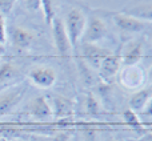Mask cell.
Here are the masks:
<instances>
[{"mask_svg":"<svg viewBox=\"0 0 152 141\" xmlns=\"http://www.w3.org/2000/svg\"><path fill=\"white\" fill-rule=\"evenodd\" d=\"M0 141H3V139H1V137H0Z\"/></svg>","mask_w":152,"mask_h":141,"instance_id":"24","label":"cell"},{"mask_svg":"<svg viewBox=\"0 0 152 141\" xmlns=\"http://www.w3.org/2000/svg\"><path fill=\"white\" fill-rule=\"evenodd\" d=\"M5 41H7V32H5V20H4V16L0 13V43L4 45Z\"/></svg>","mask_w":152,"mask_h":141,"instance_id":"22","label":"cell"},{"mask_svg":"<svg viewBox=\"0 0 152 141\" xmlns=\"http://www.w3.org/2000/svg\"><path fill=\"white\" fill-rule=\"evenodd\" d=\"M123 117H124V121L131 126H140L142 125V120H140V117L137 116V113H135L134 110H131L129 108L123 112Z\"/></svg>","mask_w":152,"mask_h":141,"instance_id":"18","label":"cell"},{"mask_svg":"<svg viewBox=\"0 0 152 141\" xmlns=\"http://www.w3.org/2000/svg\"><path fill=\"white\" fill-rule=\"evenodd\" d=\"M51 108H52V115L59 117L66 118L74 113V102L61 94H56L53 97V104L51 105Z\"/></svg>","mask_w":152,"mask_h":141,"instance_id":"14","label":"cell"},{"mask_svg":"<svg viewBox=\"0 0 152 141\" xmlns=\"http://www.w3.org/2000/svg\"><path fill=\"white\" fill-rule=\"evenodd\" d=\"M113 23L116 24V27H118L119 29L127 32V33L144 32L145 29L148 28V25H150V23L143 21V20H140V19H136L126 12L113 13Z\"/></svg>","mask_w":152,"mask_h":141,"instance_id":"8","label":"cell"},{"mask_svg":"<svg viewBox=\"0 0 152 141\" xmlns=\"http://www.w3.org/2000/svg\"><path fill=\"white\" fill-rule=\"evenodd\" d=\"M123 67L121 64V57L120 55H113L110 53L108 56H105L103 59V61L100 63L99 69V76L104 83H111L113 78L118 76L119 70Z\"/></svg>","mask_w":152,"mask_h":141,"instance_id":"9","label":"cell"},{"mask_svg":"<svg viewBox=\"0 0 152 141\" xmlns=\"http://www.w3.org/2000/svg\"><path fill=\"white\" fill-rule=\"evenodd\" d=\"M79 52H80V56L83 57V60L86 61L87 64L92 67V68H99L100 63L103 61V59L105 56H108L110 53H112L110 49L102 47L99 44H80L79 45Z\"/></svg>","mask_w":152,"mask_h":141,"instance_id":"7","label":"cell"},{"mask_svg":"<svg viewBox=\"0 0 152 141\" xmlns=\"http://www.w3.org/2000/svg\"><path fill=\"white\" fill-rule=\"evenodd\" d=\"M119 81L124 88L129 89V91H135L142 88L143 84L145 81V72L139 64L135 65H123L118 73Z\"/></svg>","mask_w":152,"mask_h":141,"instance_id":"2","label":"cell"},{"mask_svg":"<svg viewBox=\"0 0 152 141\" xmlns=\"http://www.w3.org/2000/svg\"><path fill=\"white\" fill-rule=\"evenodd\" d=\"M16 0H0V13L1 15H8L12 11Z\"/></svg>","mask_w":152,"mask_h":141,"instance_id":"19","label":"cell"},{"mask_svg":"<svg viewBox=\"0 0 152 141\" xmlns=\"http://www.w3.org/2000/svg\"><path fill=\"white\" fill-rule=\"evenodd\" d=\"M26 93L23 85H12L0 91V116L11 113L21 102Z\"/></svg>","mask_w":152,"mask_h":141,"instance_id":"6","label":"cell"},{"mask_svg":"<svg viewBox=\"0 0 152 141\" xmlns=\"http://www.w3.org/2000/svg\"><path fill=\"white\" fill-rule=\"evenodd\" d=\"M87 17L83 13V11L79 8H72L67 13L66 20H64V28H66L67 36H68L69 44L72 48V53L77 55L79 44H80L81 36L86 31Z\"/></svg>","mask_w":152,"mask_h":141,"instance_id":"1","label":"cell"},{"mask_svg":"<svg viewBox=\"0 0 152 141\" xmlns=\"http://www.w3.org/2000/svg\"><path fill=\"white\" fill-rule=\"evenodd\" d=\"M151 88H142L131 96L128 101L129 109L135 113H143L144 109L151 104Z\"/></svg>","mask_w":152,"mask_h":141,"instance_id":"12","label":"cell"},{"mask_svg":"<svg viewBox=\"0 0 152 141\" xmlns=\"http://www.w3.org/2000/svg\"><path fill=\"white\" fill-rule=\"evenodd\" d=\"M12 43L15 48L26 51L35 43V35L24 27H15L12 31Z\"/></svg>","mask_w":152,"mask_h":141,"instance_id":"13","label":"cell"},{"mask_svg":"<svg viewBox=\"0 0 152 141\" xmlns=\"http://www.w3.org/2000/svg\"><path fill=\"white\" fill-rule=\"evenodd\" d=\"M81 136H83V141H97V132L95 129L87 128L81 131Z\"/></svg>","mask_w":152,"mask_h":141,"instance_id":"20","label":"cell"},{"mask_svg":"<svg viewBox=\"0 0 152 141\" xmlns=\"http://www.w3.org/2000/svg\"><path fill=\"white\" fill-rule=\"evenodd\" d=\"M19 75H20V68L15 61L8 59L0 61V85L11 83L12 80L18 78Z\"/></svg>","mask_w":152,"mask_h":141,"instance_id":"15","label":"cell"},{"mask_svg":"<svg viewBox=\"0 0 152 141\" xmlns=\"http://www.w3.org/2000/svg\"><path fill=\"white\" fill-rule=\"evenodd\" d=\"M108 35V27L104 23L103 19L99 16L92 15L89 17V21H87L86 31H84L83 36H81L80 44H99V41L104 40ZM79 44V45H80Z\"/></svg>","mask_w":152,"mask_h":141,"instance_id":"4","label":"cell"},{"mask_svg":"<svg viewBox=\"0 0 152 141\" xmlns=\"http://www.w3.org/2000/svg\"><path fill=\"white\" fill-rule=\"evenodd\" d=\"M40 5L44 9L45 21L51 25L52 20L56 17V12H58V0H40Z\"/></svg>","mask_w":152,"mask_h":141,"instance_id":"16","label":"cell"},{"mask_svg":"<svg viewBox=\"0 0 152 141\" xmlns=\"http://www.w3.org/2000/svg\"><path fill=\"white\" fill-rule=\"evenodd\" d=\"M86 109L89 115L95 116V115H99L100 112V104H99V100L94 96L92 93L87 94V100H86Z\"/></svg>","mask_w":152,"mask_h":141,"instance_id":"17","label":"cell"},{"mask_svg":"<svg viewBox=\"0 0 152 141\" xmlns=\"http://www.w3.org/2000/svg\"><path fill=\"white\" fill-rule=\"evenodd\" d=\"M71 136H72L71 131H60V132H58L50 141H69Z\"/></svg>","mask_w":152,"mask_h":141,"instance_id":"21","label":"cell"},{"mask_svg":"<svg viewBox=\"0 0 152 141\" xmlns=\"http://www.w3.org/2000/svg\"><path fill=\"white\" fill-rule=\"evenodd\" d=\"M105 141H118V140H116V139H113V137H110V139H107Z\"/></svg>","mask_w":152,"mask_h":141,"instance_id":"23","label":"cell"},{"mask_svg":"<svg viewBox=\"0 0 152 141\" xmlns=\"http://www.w3.org/2000/svg\"><path fill=\"white\" fill-rule=\"evenodd\" d=\"M27 112L36 118H47L53 116L51 104L44 96H39L36 99L31 100L27 105Z\"/></svg>","mask_w":152,"mask_h":141,"instance_id":"11","label":"cell"},{"mask_svg":"<svg viewBox=\"0 0 152 141\" xmlns=\"http://www.w3.org/2000/svg\"><path fill=\"white\" fill-rule=\"evenodd\" d=\"M51 27H52V39H53V44H55L56 51H58L60 57L67 60L74 53H72L71 44H69L68 36H67L66 28H64V21L56 16L52 20V23H51Z\"/></svg>","mask_w":152,"mask_h":141,"instance_id":"5","label":"cell"},{"mask_svg":"<svg viewBox=\"0 0 152 141\" xmlns=\"http://www.w3.org/2000/svg\"><path fill=\"white\" fill-rule=\"evenodd\" d=\"M144 56V40L139 39L131 41L126 45L123 51V55H120L121 57V64L123 65H135L139 64V61Z\"/></svg>","mask_w":152,"mask_h":141,"instance_id":"10","label":"cell"},{"mask_svg":"<svg viewBox=\"0 0 152 141\" xmlns=\"http://www.w3.org/2000/svg\"><path fill=\"white\" fill-rule=\"evenodd\" d=\"M28 80L35 86L42 89H50L55 85L58 80V73L52 67L48 65H35L27 73Z\"/></svg>","mask_w":152,"mask_h":141,"instance_id":"3","label":"cell"}]
</instances>
